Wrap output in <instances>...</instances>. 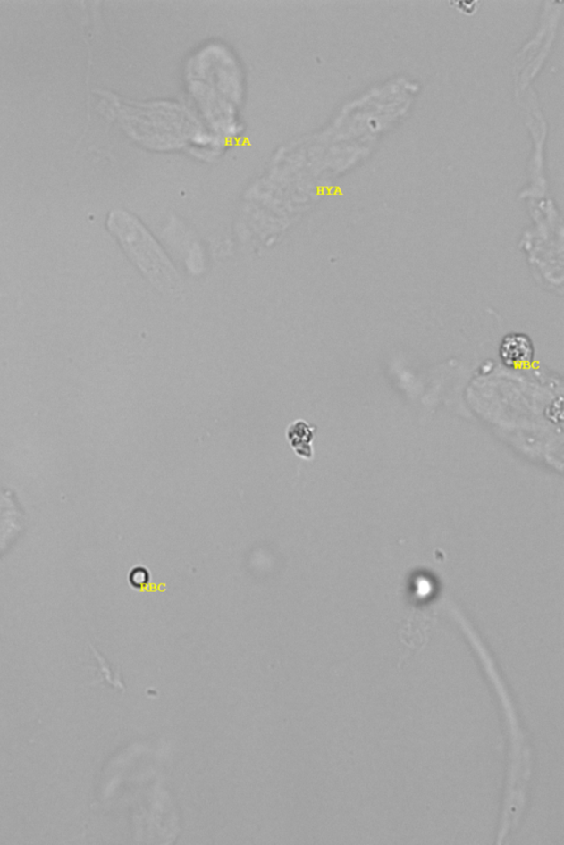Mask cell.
<instances>
[{
  "label": "cell",
  "mask_w": 564,
  "mask_h": 845,
  "mask_svg": "<svg viewBox=\"0 0 564 845\" xmlns=\"http://www.w3.org/2000/svg\"><path fill=\"white\" fill-rule=\"evenodd\" d=\"M107 228L125 251L127 257L160 292L173 294L181 289V279L158 241L139 218L122 210H114Z\"/></svg>",
  "instance_id": "6da1fadb"
},
{
  "label": "cell",
  "mask_w": 564,
  "mask_h": 845,
  "mask_svg": "<svg viewBox=\"0 0 564 845\" xmlns=\"http://www.w3.org/2000/svg\"><path fill=\"white\" fill-rule=\"evenodd\" d=\"M286 438L299 457L302 459L314 457L312 441L315 439V427L303 420L292 422L286 431Z\"/></svg>",
  "instance_id": "3957f363"
},
{
  "label": "cell",
  "mask_w": 564,
  "mask_h": 845,
  "mask_svg": "<svg viewBox=\"0 0 564 845\" xmlns=\"http://www.w3.org/2000/svg\"><path fill=\"white\" fill-rule=\"evenodd\" d=\"M500 358L509 368L534 362L535 346L532 339L521 332L507 334L501 341Z\"/></svg>",
  "instance_id": "7a4b0ae2"
},
{
  "label": "cell",
  "mask_w": 564,
  "mask_h": 845,
  "mask_svg": "<svg viewBox=\"0 0 564 845\" xmlns=\"http://www.w3.org/2000/svg\"><path fill=\"white\" fill-rule=\"evenodd\" d=\"M130 583L132 588L139 591H149L150 572L145 566H139L131 569L130 573Z\"/></svg>",
  "instance_id": "277c9868"
}]
</instances>
